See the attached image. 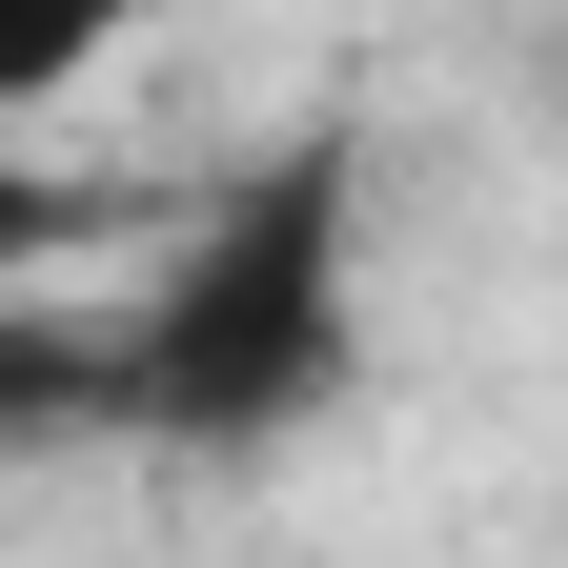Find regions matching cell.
I'll list each match as a JSON object with an SVG mask.
<instances>
[{"instance_id":"1","label":"cell","mask_w":568,"mask_h":568,"mask_svg":"<svg viewBox=\"0 0 568 568\" xmlns=\"http://www.w3.org/2000/svg\"><path fill=\"white\" fill-rule=\"evenodd\" d=\"M366 366V163L345 142H284V163L203 183L142 325L102 345V426H163V447H284L325 426Z\"/></svg>"},{"instance_id":"2","label":"cell","mask_w":568,"mask_h":568,"mask_svg":"<svg viewBox=\"0 0 568 568\" xmlns=\"http://www.w3.org/2000/svg\"><path fill=\"white\" fill-rule=\"evenodd\" d=\"M102 224H142V183H82V163H0V305H21V284H61Z\"/></svg>"},{"instance_id":"3","label":"cell","mask_w":568,"mask_h":568,"mask_svg":"<svg viewBox=\"0 0 568 568\" xmlns=\"http://www.w3.org/2000/svg\"><path fill=\"white\" fill-rule=\"evenodd\" d=\"M61 406H102V345H41V325H0V426H61Z\"/></svg>"}]
</instances>
